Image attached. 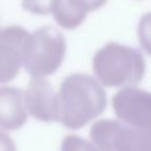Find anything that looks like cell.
Masks as SVG:
<instances>
[{"label": "cell", "instance_id": "6da1fadb", "mask_svg": "<svg viewBox=\"0 0 151 151\" xmlns=\"http://www.w3.org/2000/svg\"><path fill=\"white\" fill-rule=\"evenodd\" d=\"M59 122L67 129L78 130L100 116L106 109V92L91 76L73 73L60 84Z\"/></svg>", "mask_w": 151, "mask_h": 151}, {"label": "cell", "instance_id": "7a4b0ae2", "mask_svg": "<svg viewBox=\"0 0 151 151\" xmlns=\"http://www.w3.org/2000/svg\"><path fill=\"white\" fill-rule=\"evenodd\" d=\"M92 67L104 86H136L145 74V59L142 52L134 47L107 42L96 52Z\"/></svg>", "mask_w": 151, "mask_h": 151}, {"label": "cell", "instance_id": "3957f363", "mask_svg": "<svg viewBox=\"0 0 151 151\" xmlns=\"http://www.w3.org/2000/svg\"><path fill=\"white\" fill-rule=\"evenodd\" d=\"M65 51L63 33L53 26H44L28 33L24 44L22 65L33 78H42L59 70Z\"/></svg>", "mask_w": 151, "mask_h": 151}, {"label": "cell", "instance_id": "277c9868", "mask_svg": "<svg viewBox=\"0 0 151 151\" xmlns=\"http://www.w3.org/2000/svg\"><path fill=\"white\" fill-rule=\"evenodd\" d=\"M90 138L99 151H151V130L119 120L100 119L92 124Z\"/></svg>", "mask_w": 151, "mask_h": 151}, {"label": "cell", "instance_id": "5b68a950", "mask_svg": "<svg viewBox=\"0 0 151 151\" xmlns=\"http://www.w3.org/2000/svg\"><path fill=\"white\" fill-rule=\"evenodd\" d=\"M112 107L122 123L150 129L151 96L147 91L134 86L123 87L112 97Z\"/></svg>", "mask_w": 151, "mask_h": 151}, {"label": "cell", "instance_id": "8992f818", "mask_svg": "<svg viewBox=\"0 0 151 151\" xmlns=\"http://www.w3.org/2000/svg\"><path fill=\"white\" fill-rule=\"evenodd\" d=\"M28 113L45 123L59 122V97L52 85L44 78H33L24 93Z\"/></svg>", "mask_w": 151, "mask_h": 151}, {"label": "cell", "instance_id": "52a82bcc", "mask_svg": "<svg viewBox=\"0 0 151 151\" xmlns=\"http://www.w3.org/2000/svg\"><path fill=\"white\" fill-rule=\"evenodd\" d=\"M27 35L28 32L20 26H8L0 31V84H6L18 76Z\"/></svg>", "mask_w": 151, "mask_h": 151}, {"label": "cell", "instance_id": "ba28073f", "mask_svg": "<svg viewBox=\"0 0 151 151\" xmlns=\"http://www.w3.org/2000/svg\"><path fill=\"white\" fill-rule=\"evenodd\" d=\"M27 120L24 93L12 86L0 87V127L17 130L24 126Z\"/></svg>", "mask_w": 151, "mask_h": 151}, {"label": "cell", "instance_id": "9c48e42d", "mask_svg": "<svg viewBox=\"0 0 151 151\" xmlns=\"http://www.w3.org/2000/svg\"><path fill=\"white\" fill-rule=\"evenodd\" d=\"M107 0H57L52 11L54 20L66 29L77 28L85 20L87 12L104 6Z\"/></svg>", "mask_w": 151, "mask_h": 151}, {"label": "cell", "instance_id": "30bf717a", "mask_svg": "<svg viewBox=\"0 0 151 151\" xmlns=\"http://www.w3.org/2000/svg\"><path fill=\"white\" fill-rule=\"evenodd\" d=\"M61 151H99V150L93 143H90L86 139L76 134H68L64 137L61 142Z\"/></svg>", "mask_w": 151, "mask_h": 151}, {"label": "cell", "instance_id": "8fae6325", "mask_svg": "<svg viewBox=\"0 0 151 151\" xmlns=\"http://www.w3.org/2000/svg\"><path fill=\"white\" fill-rule=\"evenodd\" d=\"M57 0H22V8L29 13L46 15L52 13Z\"/></svg>", "mask_w": 151, "mask_h": 151}, {"label": "cell", "instance_id": "7c38bea8", "mask_svg": "<svg viewBox=\"0 0 151 151\" xmlns=\"http://www.w3.org/2000/svg\"><path fill=\"white\" fill-rule=\"evenodd\" d=\"M0 151H17L14 140L6 132L0 130Z\"/></svg>", "mask_w": 151, "mask_h": 151}]
</instances>
